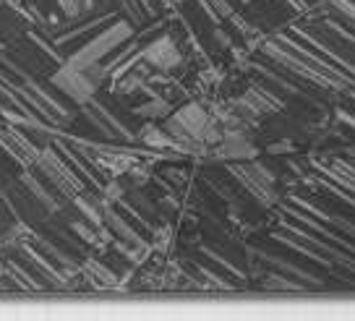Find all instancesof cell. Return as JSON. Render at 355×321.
Returning <instances> with one entry per match:
<instances>
[{"label": "cell", "mask_w": 355, "mask_h": 321, "mask_svg": "<svg viewBox=\"0 0 355 321\" xmlns=\"http://www.w3.org/2000/svg\"><path fill=\"white\" fill-rule=\"evenodd\" d=\"M131 34H133V26L128 21L107 24V26H102L94 37H89L76 53H71L66 63H71V66H76V68H87V66H92V63H102L112 50H118L125 40H131Z\"/></svg>", "instance_id": "1"}, {"label": "cell", "mask_w": 355, "mask_h": 321, "mask_svg": "<svg viewBox=\"0 0 355 321\" xmlns=\"http://www.w3.org/2000/svg\"><path fill=\"white\" fill-rule=\"evenodd\" d=\"M34 167H37V170L42 173L44 180H47L60 196H66V199H73V196L87 191L84 180L76 175V170L68 167V159H63V155H58L55 149H50V146L40 149V157H37Z\"/></svg>", "instance_id": "2"}, {"label": "cell", "mask_w": 355, "mask_h": 321, "mask_svg": "<svg viewBox=\"0 0 355 321\" xmlns=\"http://www.w3.org/2000/svg\"><path fill=\"white\" fill-rule=\"evenodd\" d=\"M230 173L238 177V183H241L261 207H275V204H277L279 196H277V189H275V175H272L261 162L230 165Z\"/></svg>", "instance_id": "3"}, {"label": "cell", "mask_w": 355, "mask_h": 321, "mask_svg": "<svg viewBox=\"0 0 355 321\" xmlns=\"http://www.w3.org/2000/svg\"><path fill=\"white\" fill-rule=\"evenodd\" d=\"M50 81H53V87L60 89L63 94H66L71 102H76V105H87V102L94 100V94H97V84L87 76V71L84 68H76L71 66V63H60V66L50 73Z\"/></svg>", "instance_id": "4"}, {"label": "cell", "mask_w": 355, "mask_h": 321, "mask_svg": "<svg viewBox=\"0 0 355 321\" xmlns=\"http://www.w3.org/2000/svg\"><path fill=\"white\" fill-rule=\"evenodd\" d=\"M264 53L272 60H277L279 66H285L290 68V71H295L298 76H303L306 81H311V84H316V87H324V89H340L334 81H329V78L324 76V73H319L316 68H311L309 63H303L298 55H293L290 50H285L282 44L277 42V40H272V42H266L264 44Z\"/></svg>", "instance_id": "5"}, {"label": "cell", "mask_w": 355, "mask_h": 321, "mask_svg": "<svg viewBox=\"0 0 355 321\" xmlns=\"http://www.w3.org/2000/svg\"><path fill=\"white\" fill-rule=\"evenodd\" d=\"M0 146H3L21 167H34L37 157H40V146L34 144L24 131H19L13 123L0 125Z\"/></svg>", "instance_id": "6"}, {"label": "cell", "mask_w": 355, "mask_h": 321, "mask_svg": "<svg viewBox=\"0 0 355 321\" xmlns=\"http://www.w3.org/2000/svg\"><path fill=\"white\" fill-rule=\"evenodd\" d=\"M282 225V230L290 235H295V238H300L303 243H309L311 248H316L322 256H327L329 261H332L334 266H340V269H345V272H350V275H355V256L347 254V251H343L340 245H329L327 241H322L316 233H306V230H300V227H295V225H290L288 220L279 222Z\"/></svg>", "instance_id": "7"}, {"label": "cell", "mask_w": 355, "mask_h": 321, "mask_svg": "<svg viewBox=\"0 0 355 321\" xmlns=\"http://www.w3.org/2000/svg\"><path fill=\"white\" fill-rule=\"evenodd\" d=\"M139 55H141L144 63H149V66L157 68V71H173V68L180 66V60H183L178 44L173 42L167 34L165 37H157L155 42H149L144 50H139Z\"/></svg>", "instance_id": "8"}, {"label": "cell", "mask_w": 355, "mask_h": 321, "mask_svg": "<svg viewBox=\"0 0 355 321\" xmlns=\"http://www.w3.org/2000/svg\"><path fill=\"white\" fill-rule=\"evenodd\" d=\"M235 107L243 110V115L264 118V115H272V112L282 110V102H279L272 92H266V89L251 87V89H245V94H241V97L235 100Z\"/></svg>", "instance_id": "9"}, {"label": "cell", "mask_w": 355, "mask_h": 321, "mask_svg": "<svg viewBox=\"0 0 355 321\" xmlns=\"http://www.w3.org/2000/svg\"><path fill=\"white\" fill-rule=\"evenodd\" d=\"M322 170H324V175L332 180L334 189H340L343 193H347V196L355 199V165H350L347 159L334 157L327 165H322Z\"/></svg>", "instance_id": "10"}, {"label": "cell", "mask_w": 355, "mask_h": 321, "mask_svg": "<svg viewBox=\"0 0 355 321\" xmlns=\"http://www.w3.org/2000/svg\"><path fill=\"white\" fill-rule=\"evenodd\" d=\"M21 183H24V189H26V193H29L47 214H55V211L60 209V204L53 199V193L47 191V186H44L40 177H34L32 173H29V167H26V173L21 175Z\"/></svg>", "instance_id": "11"}, {"label": "cell", "mask_w": 355, "mask_h": 321, "mask_svg": "<svg viewBox=\"0 0 355 321\" xmlns=\"http://www.w3.org/2000/svg\"><path fill=\"white\" fill-rule=\"evenodd\" d=\"M81 275H84V279L94 290H110L118 285V277L102 261H97V259H87L84 266H81Z\"/></svg>", "instance_id": "12"}, {"label": "cell", "mask_w": 355, "mask_h": 321, "mask_svg": "<svg viewBox=\"0 0 355 321\" xmlns=\"http://www.w3.org/2000/svg\"><path fill=\"white\" fill-rule=\"evenodd\" d=\"M295 199V204H298L300 209L303 211H309L311 217H319V220H327L332 227H340L345 235H350V238H355V225L353 222H347L345 217H340V214H327V211H322V209H316V207H311V204H306V201H300L298 196H293Z\"/></svg>", "instance_id": "13"}, {"label": "cell", "mask_w": 355, "mask_h": 321, "mask_svg": "<svg viewBox=\"0 0 355 321\" xmlns=\"http://www.w3.org/2000/svg\"><path fill=\"white\" fill-rule=\"evenodd\" d=\"M6 275H8V279L16 282L21 290H42V285H37V279H34L19 261H13V259H6Z\"/></svg>", "instance_id": "14"}, {"label": "cell", "mask_w": 355, "mask_h": 321, "mask_svg": "<svg viewBox=\"0 0 355 321\" xmlns=\"http://www.w3.org/2000/svg\"><path fill=\"white\" fill-rule=\"evenodd\" d=\"M141 139H144L149 146H157V149H175V141H173V136L162 128H157V125H144L141 128Z\"/></svg>", "instance_id": "15"}, {"label": "cell", "mask_w": 355, "mask_h": 321, "mask_svg": "<svg viewBox=\"0 0 355 321\" xmlns=\"http://www.w3.org/2000/svg\"><path fill=\"white\" fill-rule=\"evenodd\" d=\"M261 259H264V261H269V264H272V266H279L282 272H288V275H293V277L303 279V282H311V285H322V279L311 277V275H306L303 269H298V266L288 264L285 259H277V256H266V254H261Z\"/></svg>", "instance_id": "16"}, {"label": "cell", "mask_w": 355, "mask_h": 321, "mask_svg": "<svg viewBox=\"0 0 355 321\" xmlns=\"http://www.w3.org/2000/svg\"><path fill=\"white\" fill-rule=\"evenodd\" d=\"M92 6H94V0H58V8L63 11L66 19H78V16H84V13L92 11Z\"/></svg>", "instance_id": "17"}, {"label": "cell", "mask_w": 355, "mask_h": 321, "mask_svg": "<svg viewBox=\"0 0 355 321\" xmlns=\"http://www.w3.org/2000/svg\"><path fill=\"white\" fill-rule=\"evenodd\" d=\"M264 288L285 290V293H300V290H303V285H300V282H295V279L279 277V275H269V277H264Z\"/></svg>", "instance_id": "18"}, {"label": "cell", "mask_w": 355, "mask_h": 321, "mask_svg": "<svg viewBox=\"0 0 355 321\" xmlns=\"http://www.w3.org/2000/svg\"><path fill=\"white\" fill-rule=\"evenodd\" d=\"M167 110H170V105H167L165 97H152V102L149 105H144V107H139V115H144V118H159V115H167Z\"/></svg>", "instance_id": "19"}, {"label": "cell", "mask_w": 355, "mask_h": 321, "mask_svg": "<svg viewBox=\"0 0 355 321\" xmlns=\"http://www.w3.org/2000/svg\"><path fill=\"white\" fill-rule=\"evenodd\" d=\"M332 8L334 11H340L343 16H347V19L355 24V3L353 0H332Z\"/></svg>", "instance_id": "20"}, {"label": "cell", "mask_w": 355, "mask_h": 321, "mask_svg": "<svg viewBox=\"0 0 355 321\" xmlns=\"http://www.w3.org/2000/svg\"><path fill=\"white\" fill-rule=\"evenodd\" d=\"M290 6H293V8H295V11L298 13H306L309 11V6H306V0H288Z\"/></svg>", "instance_id": "21"}, {"label": "cell", "mask_w": 355, "mask_h": 321, "mask_svg": "<svg viewBox=\"0 0 355 321\" xmlns=\"http://www.w3.org/2000/svg\"><path fill=\"white\" fill-rule=\"evenodd\" d=\"M6 275V259H3V251H0V279Z\"/></svg>", "instance_id": "22"}, {"label": "cell", "mask_w": 355, "mask_h": 321, "mask_svg": "<svg viewBox=\"0 0 355 321\" xmlns=\"http://www.w3.org/2000/svg\"><path fill=\"white\" fill-rule=\"evenodd\" d=\"M8 3H11V6H19V3H24V0H8Z\"/></svg>", "instance_id": "23"}, {"label": "cell", "mask_w": 355, "mask_h": 321, "mask_svg": "<svg viewBox=\"0 0 355 321\" xmlns=\"http://www.w3.org/2000/svg\"><path fill=\"white\" fill-rule=\"evenodd\" d=\"M0 112H3V110H0Z\"/></svg>", "instance_id": "24"}]
</instances>
